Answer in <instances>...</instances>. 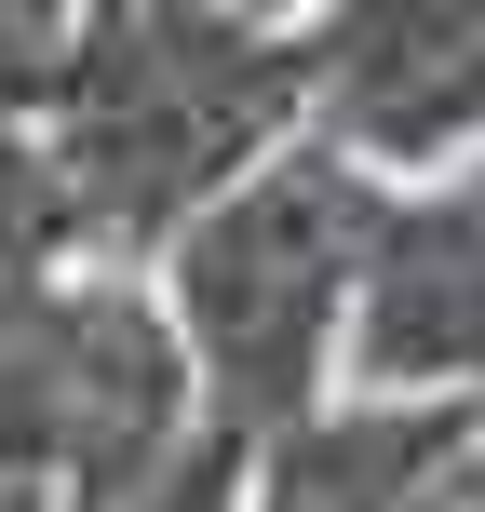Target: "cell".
<instances>
[{
    "label": "cell",
    "instance_id": "obj_12",
    "mask_svg": "<svg viewBox=\"0 0 485 512\" xmlns=\"http://www.w3.org/2000/svg\"><path fill=\"white\" fill-rule=\"evenodd\" d=\"M0 472H14V459H0Z\"/></svg>",
    "mask_w": 485,
    "mask_h": 512
},
{
    "label": "cell",
    "instance_id": "obj_2",
    "mask_svg": "<svg viewBox=\"0 0 485 512\" xmlns=\"http://www.w3.org/2000/svg\"><path fill=\"white\" fill-rule=\"evenodd\" d=\"M378 216H391V176L297 122L149 256L216 418L283 432L351 378V297H364V256H378Z\"/></svg>",
    "mask_w": 485,
    "mask_h": 512
},
{
    "label": "cell",
    "instance_id": "obj_7",
    "mask_svg": "<svg viewBox=\"0 0 485 512\" xmlns=\"http://www.w3.org/2000/svg\"><path fill=\"white\" fill-rule=\"evenodd\" d=\"M95 203H81L68 149H54L41 122H0V324H27V310L54 297L68 270H95Z\"/></svg>",
    "mask_w": 485,
    "mask_h": 512
},
{
    "label": "cell",
    "instance_id": "obj_9",
    "mask_svg": "<svg viewBox=\"0 0 485 512\" xmlns=\"http://www.w3.org/2000/svg\"><path fill=\"white\" fill-rule=\"evenodd\" d=\"M81 0H0V122H41L54 81H68Z\"/></svg>",
    "mask_w": 485,
    "mask_h": 512
},
{
    "label": "cell",
    "instance_id": "obj_6",
    "mask_svg": "<svg viewBox=\"0 0 485 512\" xmlns=\"http://www.w3.org/2000/svg\"><path fill=\"white\" fill-rule=\"evenodd\" d=\"M472 391H324L310 418L256 432L243 512H445Z\"/></svg>",
    "mask_w": 485,
    "mask_h": 512
},
{
    "label": "cell",
    "instance_id": "obj_11",
    "mask_svg": "<svg viewBox=\"0 0 485 512\" xmlns=\"http://www.w3.org/2000/svg\"><path fill=\"white\" fill-rule=\"evenodd\" d=\"M243 14H283V27H297V14H310V0H243Z\"/></svg>",
    "mask_w": 485,
    "mask_h": 512
},
{
    "label": "cell",
    "instance_id": "obj_10",
    "mask_svg": "<svg viewBox=\"0 0 485 512\" xmlns=\"http://www.w3.org/2000/svg\"><path fill=\"white\" fill-rule=\"evenodd\" d=\"M445 512H485V391H472V432H459V472H445Z\"/></svg>",
    "mask_w": 485,
    "mask_h": 512
},
{
    "label": "cell",
    "instance_id": "obj_4",
    "mask_svg": "<svg viewBox=\"0 0 485 512\" xmlns=\"http://www.w3.org/2000/svg\"><path fill=\"white\" fill-rule=\"evenodd\" d=\"M310 135L378 176H432L485 149V0H310L297 14Z\"/></svg>",
    "mask_w": 485,
    "mask_h": 512
},
{
    "label": "cell",
    "instance_id": "obj_8",
    "mask_svg": "<svg viewBox=\"0 0 485 512\" xmlns=\"http://www.w3.org/2000/svg\"><path fill=\"white\" fill-rule=\"evenodd\" d=\"M243 486H256V432L203 405V418H189V432L162 445V459L135 472V486L108 499V512H243Z\"/></svg>",
    "mask_w": 485,
    "mask_h": 512
},
{
    "label": "cell",
    "instance_id": "obj_3",
    "mask_svg": "<svg viewBox=\"0 0 485 512\" xmlns=\"http://www.w3.org/2000/svg\"><path fill=\"white\" fill-rule=\"evenodd\" d=\"M189 418H203V364L149 256H95L27 324H0V459L54 472L81 512H108Z\"/></svg>",
    "mask_w": 485,
    "mask_h": 512
},
{
    "label": "cell",
    "instance_id": "obj_1",
    "mask_svg": "<svg viewBox=\"0 0 485 512\" xmlns=\"http://www.w3.org/2000/svg\"><path fill=\"white\" fill-rule=\"evenodd\" d=\"M297 122H310L297 27L243 14V0H81L68 81L41 108V135L68 149L108 256H162Z\"/></svg>",
    "mask_w": 485,
    "mask_h": 512
},
{
    "label": "cell",
    "instance_id": "obj_5",
    "mask_svg": "<svg viewBox=\"0 0 485 512\" xmlns=\"http://www.w3.org/2000/svg\"><path fill=\"white\" fill-rule=\"evenodd\" d=\"M351 391H485V149L391 189L351 297Z\"/></svg>",
    "mask_w": 485,
    "mask_h": 512
}]
</instances>
